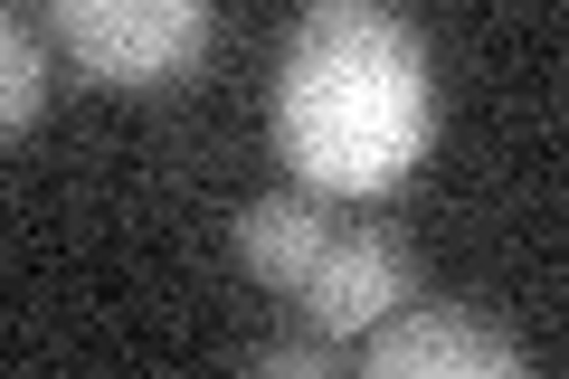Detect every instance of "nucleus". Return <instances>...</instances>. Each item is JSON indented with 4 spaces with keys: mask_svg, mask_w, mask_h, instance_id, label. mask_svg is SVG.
I'll return each instance as SVG.
<instances>
[{
    "mask_svg": "<svg viewBox=\"0 0 569 379\" xmlns=\"http://www.w3.org/2000/svg\"><path fill=\"white\" fill-rule=\"evenodd\" d=\"M427 123H437L427 48L389 0H313L284 29L276 152L295 161L305 190L370 200V190L408 180L427 152Z\"/></svg>",
    "mask_w": 569,
    "mask_h": 379,
    "instance_id": "nucleus-1",
    "label": "nucleus"
},
{
    "mask_svg": "<svg viewBox=\"0 0 569 379\" xmlns=\"http://www.w3.org/2000/svg\"><path fill=\"white\" fill-rule=\"evenodd\" d=\"M58 48L104 86H162L209 48V0H48Z\"/></svg>",
    "mask_w": 569,
    "mask_h": 379,
    "instance_id": "nucleus-2",
    "label": "nucleus"
},
{
    "mask_svg": "<svg viewBox=\"0 0 569 379\" xmlns=\"http://www.w3.org/2000/svg\"><path fill=\"white\" fill-rule=\"evenodd\" d=\"M531 360L466 313H389L370 322V379H522Z\"/></svg>",
    "mask_w": 569,
    "mask_h": 379,
    "instance_id": "nucleus-3",
    "label": "nucleus"
},
{
    "mask_svg": "<svg viewBox=\"0 0 569 379\" xmlns=\"http://www.w3.org/2000/svg\"><path fill=\"white\" fill-rule=\"evenodd\" d=\"M305 313H313V332L323 341H351V332H370V322H389L408 303V257L389 238H332L323 257L305 266Z\"/></svg>",
    "mask_w": 569,
    "mask_h": 379,
    "instance_id": "nucleus-4",
    "label": "nucleus"
},
{
    "mask_svg": "<svg viewBox=\"0 0 569 379\" xmlns=\"http://www.w3.org/2000/svg\"><path fill=\"white\" fill-rule=\"evenodd\" d=\"M332 247V228H323V209L305 200V190H284V200H257L238 219V257L257 266L266 285H305V266Z\"/></svg>",
    "mask_w": 569,
    "mask_h": 379,
    "instance_id": "nucleus-5",
    "label": "nucleus"
},
{
    "mask_svg": "<svg viewBox=\"0 0 569 379\" xmlns=\"http://www.w3.org/2000/svg\"><path fill=\"white\" fill-rule=\"evenodd\" d=\"M48 96V67H39V39H29L10 10H0V133H20Z\"/></svg>",
    "mask_w": 569,
    "mask_h": 379,
    "instance_id": "nucleus-6",
    "label": "nucleus"
},
{
    "mask_svg": "<svg viewBox=\"0 0 569 379\" xmlns=\"http://www.w3.org/2000/svg\"><path fill=\"white\" fill-rule=\"evenodd\" d=\"M323 360H332V341L284 332V341H266V351H257V370H276V379H323Z\"/></svg>",
    "mask_w": 569,
    "mask_h": 379,
    "instance_id": "nucleus-7",
    "label": "nucleus"
}]
</instances>
